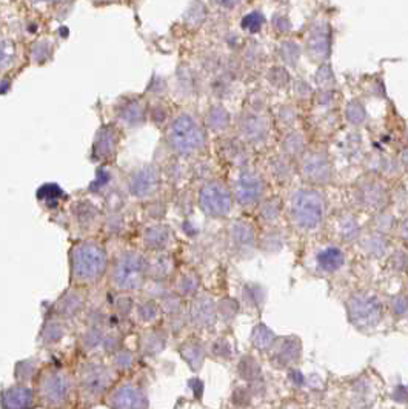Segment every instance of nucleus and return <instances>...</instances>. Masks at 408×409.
<instances>
[{
  "label": "nucleus",
  "mask_w": 408,
  "mask_h": 409,
  "mask_svg": "<svg viewBox=\"0 0 408 409\" xmlns=\"http://www.w3.org/2000/svg\"><path fill=\"white\" fill-rule=\"evenodd\" d=\"M118 146V133L113 127H104L96 136L94 154L99 160L111 157Z\"/></svg>",
  "instance_id": "obj_25"
},
{
  "label": "nucleus",
  "mask_w": 408,
  "mask_h": 409,
  "mask_svg": "<svg viewBox=\"0 0 408 409\" xmlns=\"http://www.w3.org/2000/svg\"><path fill=\"white\" fill-rule=\"evenodd\" d=\"M358 231H359L358 223L353 217L342 219V222H341V234H342V237L345 238V241H351V238L356 237Z\"/></svg>",
  "instance_id": "obj_45"
},
{
  "label": "nucleus",
  "mask_w": 408,
  "mask_h": 409,
  "mask_svg": "<svg viewBox=\"0 0 408 409\" xmlns=\"http://www.w3.org/2000/svg\"><path fill=\"white\" fill-rule=\"evenodd\" d=\"M316 80L321 85V87H330V83H333V74H331V69L328 66H323L319 69L318 77Z\"/></svg>",
  "instance_id": "obj_49"
},
{
  "label": "nucleus",
  "mask_w": 408,
  "mask_h": 409,
  "mask_svg": "<svg viewBox=\"0 0 408 409\" xmlns=\"http://www.w3.org/2000/svg\"><path fill=\"white\" fill-rule=\"evenodd\" d=\"M87 302H88L87 289L83 287L73 285V287H69L68 289L62 292L60 297L56 300V303L52 305V313L57 314L60 319H64L66 322L74 320L87 311Z\"/></svg>",
  "instance_id": "obj_10"
},
{
  "label": "nucleus",
  "mask_w": 408,
  "mask_h": 409,
  "mask_svg": "<svg viewBox=\"0 0 408 409\" xmlns=\"http://www.w3.org/2000/svg\"><path fill=\"white\" fill-rule=\"evenodd\" d=\"M365 248L374 254H381L385 248V243L381 241V237H370L365 245Z\"/></svg>",
  "instance_id": "obj_52"
},
{
  "label": "nucleus",
  "mask_w": 408,
  "mask_h": 409,
  "mask_svg": "<svg viewBox=\"0 0 408 409\" xmlns=\"http://www.w3.org/2000/svg\"><path fill=\"white\" fill-rule=\"evenodd\" d=\"M302 174L311 183H327L331 177V165L322 152H311L302 162Z\"/></svg>",
  "instance_id": "obj_18"
},
{
  "label": "nucleus",
  "mask_w": 408,
  "mask_h": 409,
  "mask_svg": "<svg viewBox=\"0 0 408 409\" xmlns=\"http://www.w3.org/2000/svg\"><path fill=\"white\" fill-rule=\"evenodd\" d=\"M230 123V115L222 106H214L206 114V125L213 131H223Z\"/></svg>",
  "instance_id": "obj_37"
},
{
  "label": "nucleus",
  "mask_w": 408,
  "mask_h": 409,
  "mask_svg": "<svg viewBox=\"0 0 408 409\" xmlns=\"http://www.w3.org/2000/svg\"><path fill=\"white\" fill-rule=\"evenodd\" d=\"M146 110L139 99H127L118 110V117L128 127H137L145 120Z\"/></svg>",
  "instance_id": "obj_24"
},
{
  "label": "nucleus",
  "mask_w": 408,
  "mask_h": 409,
  "mask_svg": "<svg viewBox=\"0 0 408 409\" xmlns=\"http://www.w3.org/2000/svg\"><path fill=\"white\" fill-rule=\"evenodd\" d=\"M36 406V392L28 383L17 382L0 392V409H34Z\"/></svg>",
  "instance_id": "obj_13"
},
{
  "label": "nucleus",
  "mask_w": 408,
  "mask_h": 409,
  "mask_svg": "<svg viewBox=\"0 0 408 409\" xmlns=\"http://www.w3.org/2000/svg\"><path fill=\"white\" fill-rule=\"evenodd\" d=\"M349 315L350 320L359 328L376 327L382 317L381 302L374 296L359 292L350 299Z\"/></svg>",
  "instance_id": "obj_9"
},
{
  "label": "nucleus",
  "mask_w": 408,
  "mask_h": 409,
  "mask_svg": "<svg viewBox=\"0 0 408 409\" xmlns=\"http://www.w3.org/2000/svg\"><path fill=\"white\" fill-rule=\"evenodd\" d=\"M393 311L398 315H404L408 313V299L407 297H395L391 302Z\"/></svg>",
  "instance_id": "obj_50"
},
{
  "label": "nucleus",
  "mask_w": 408,
  "mask_h": 409,
  "mask_svg": "<svg viewBox=\"0 0 408 409\" xmlns=\"http://www.w3.org/2000/svg\"><path fill=\"white\" fill-rule=\"evenodd\" d=\"M362 202L368 206H373L377 208L384 203V199H385V191L381 187L379 183H368L365 187H362Z\"/></svg>",
  "instance_id": "obj_35"
},
{
  "label": "nucleus",
  "mask_w": 408,
  "mask_h": 409,
  "mask_svg": "<svg viewBox=\"0 0 408 409\" xmlns=\"http://www.w3.org/2000/svg\"><path fill=\"white\" fill-rule=\"evenodd\" d=\"M325 213L323 197L314 189H299L291 199V217L302 229H314L321 225Z\"/></svg>",
  "instance_id": "obj_6"
},
{
  "label": "nucleus",
  "mask_w": 408,
  "mask_h": 409,
  "mask_svg": "<svg viewBox=\"0 0 408 409\" xmlns=\"http://www.w3.org/2000/svg\"><path fill=\"white\" fill-rule=\"evenodd\" d=\"M218 305L211 296L200 294L192 297L188 310V320L197 328H211L218 320Z\"/></svg>",
  "instance_id": "obj_14"
},
{
  "label": "nucleus",
  "mask_w": 408,
  "mask_h": 409,
  "mask_svg": "<svg viewBox=\"0 0 408 409\" xmlns=\"http://www.w3.org/2000/svg\"><path fill=\"white\" fill-rule=\"evenodd\" d=\"M137 360V354L127 348V346H122L119 351H115L113 356H110V365L118 374L129 373L131 369L134 368Z\"/></svg>",
  "instance_id": "obj_31"
},
{
  "label": "nucleus",
  "mask_w": 408,
  "mask_h": 409,
  "mask_svg": "<svg viewBox=\"0 0 408 409\" xmlns=\"http://www.w3.org/2000/svg\"><path fill=\"white\" fill-rule=\"evenodd\" d=\"M134 302L136 299L131 297V294H119L115 292L114 302L111 305L110 319H118L119 322H125L129 317H133L134 313Z\"/></svg>",
  "instance_id": "obj_29"
},
{
  "label": "nucleus",
  "mask_w": 408,
  "mask_h": 409,
  "mask_svg": "<svg viewBox=\"0 0 408 409\" xmlns=\"http://www.w3.org/2000/svg\"><path fill=\"white\" fill-rule=\"evenodd\" d=\"M34 2H43V3H52V2H59V0H34Z\"/></svg>",
  "instance_id": "obj_56"
},
{
  "label": "nucleus",
  "mask_w": 408,
  "mask_h": 409,
  "mask_svg": "<svg viewBox=\"0 0 408 409\" xmlns=\"http://www.w3.org/2000/svg\"><path fill=\"white\" fill-rule=\"evenodd\" d=\"M199 205L210 217H225L233 206V199L222 182H208L199 192Z\"/></svg>",
  "instance_id": "obj_8"
},
{
  "label": "nucleus",
  "mask_w": 408,
  "mask_h": 409,
  "mask_svg": "<svg viewBox=\"0 0 408 409\" xmlns=\"http://www.w3.org/2000/svg\"><path fill=\"white\" fill-rule=\"evenodd\" d=\"M168 329L165 327H145L137 337V354L146 359L157 357L167 348Z\"/></svg>",
  "instance_id": "obj_12"
},
{
  "label": "nucleus",
  "mask_w": 408,
  "mask_h": 409,
  "mask_svg": "<svg viewBox=\"0 0 408 409\" xmlns=\"http://www.w3.org/2000/svg\"><path fill=\"white\" fill-rule=\"evenodd\" d=\"M264 15H262L259 11H253L250 14H246L242 19V28L248 33H258V31L264 25Z\"/></svg>",
  "instance_id": "obj_42"
},
{
  "label": "nucleus",
  "mask_w": 408,
  "mask_h": 409,
  "mask_svg": "<svg viewBox=\"0 0 408 409\" xmlns=\"http://www.w3.org/2000/svg\"><path fill=\"white\" fill-rule=\"evenodd\" d=\"M123 346V334L119 329H108L104 343H102V350L106 354V356H113L115 351H119Z\"/></svg>",
  "instance_id": "obj_38"
},
{
  "label": "nucleus",
  "mask_w": 408,
  "mask_h": 409,
  "mask_svg": "<svg viewBox=\"0 0 408 409\" xmlns=\"http://www.w3.org/2000/svg\"><path fill=\"white\" fill-rule=\"evenodd\" d=\"M346 119L353 125H359L365 120V110L359 102H351L346 106Z\"/></svg>",
  "instance_id": "obj_43"
},
{
  "label": "nucleus",
  "mask_w": 408,
  "mask_h": 409,
  "mask_svg": "<svg viewBox=\"0 0 408 409\" xmlns=\"http://www.w3.org/2000/svg\"><path fill=\"white\" fill-rule=\"evenodd\" d=\"M269 79H272V82L276 83L277 87H283V85L288 82V74L285 73L283 69H281V68H274L272 71V77H269Z\"/></svg>",
  "instance_id": "obj_51"
},
{
  "label": "nucleus",
  "mask_w": 408,
  "mask_h": 409,
  "mask_svg": "<svg viewBox=\"0 0 408 409\" xmlns=\"http://www.w3.org/2000/svg\"><path fill=\"white\" fill-rule=\"evenodd\" d=\"M110 257L104 243L92 238L77 242L69 251V277L77 287H94L108 274Z\"/></svg>",
  "instance_id": "obj_1"
},
{
  "label": "nucleus",
  "mask_w": 408,
  "mask_h": 409,
  "mask_svg": "<svg viewBox=\"0 0 408 409\" xmlns=\"http://www.w3.org/2000/svg\"><path fill=\"white\" fill-rule=\"evenodd\" d=\"M241 133L250 142H260L267 136V122L256 114H246L241 122Z\"/></svg>",
  "instance_id": "obj_26"
},
{
  "label": "nucleus",
  "mask_w": 408,
  "mask_h": 409,
  "mask_svg": "<svg viewBox=\"0 0 408 409\" xmlns=\"http://www.w3.org/2000/svg\"><path fill=\"white\" fill-rule=\"evenodd\" d=\"M118 373L110 364L102 360H85L77 368L76 391L83 405H96L105 400L106 394L115 385Z\"/></svg>",
  "instance_id": "obj_4"
},
{
  "label": "nucleus",
  "mask_w": 408,
  "mask_h": 409,
  "mask_svg": "<svg viewBox=\"0 0 408 409\" xmlns=\"http://www.w3.org/2000/svg\"><path fill=\"white\" fill-rule=\"evenodd\" d=\"M15 59V45L8 38H0V71L10 68Z\"/></svg>",
  "instance_id": "obj_39"
},
{
  "label": "nucleus",
  "mask_w": 408,
  "mask_h": 409,
  "mask_svg": "<svg viewBox=\"0 0 408 409\" xmlns=\"http://www.w3.org/2000/svg\"><path fill=\"white\" fill-rule=\"evenodd\" d=\"M74 217H76L77 225H79L82 229H90L96 225V222L99 219V211L91 202L83 200V202L76 203Z\"/></svg>",
  "instance_id": "obj_32"
},
{
  "label": "nucleus",
  "mask_w": 408,
  "mask_h": 409,
  "mask_svg": "<svg viewBox=\"0 0 408 409\" xmlns=\"http://www.w3.org/2000/svg\"><path fill=\"white\" fill-rule=\"evenodd\" d=\"M276 357L277 360H281L283 365L295 364V361H297V359L300 357V342L295 337L285 338V340H282V343L279 345V348H277Z\"/></svg>",
  "instance_id": "obj_33"
},
{
  "label": "nucleus",
  "mask_w": 408,
  "mask_h": 409,
  "mask_svg": "<svg viewBox=\"0 0 408 409\" xmlns=\"http://www.w3.org/2000/svg\"><path fill=\"white\" fill-rule=\"evenodd\" d=\"M211 351L216 357L219 359H228L231 356V350H230V345L227 340H223V338H220V340H216L211 346Z\"/></svg>",
  "instance_id": "obj_46"
},
{
  "label": "nucleus",
  "mask_w": 408,
  "mask_h": 409,
  "mask_svg": "<svg viewBox=\"0 0 408 409\" xmlns=\"http://www.w3.org/2000/svg\"><path fill=\"white\" fill-rule=\"evenodd\" d=\"M146 279L167 283L174 274V259L168 251L146 254Z\"/></svg>",
  "instance_id": "obj_15"
},
{
  "label": "nucleus",
  "mask_w": 408,
  "mask_h": 409,
  "mask_svg": "<svg viewBox=\"0 0 408 409\" xmlns=\"http://www.w3.org/2000/svg\"><path fill=\"white\" fill-rule=\"evenodd\" d=\"M318 265L322 269V271H327V273H335L337 271L339 268L344 265L345 257L342 251L339 248H335V246H330V248L322 250L318 254Z\"/></svg>",
  "instance_id": "obj_30"
},
{
  "label": "nucleus",
  "mask_w": 408,
  "mask_h": 409,
  "mask_svg": "<svg viewBox=\"0 0 408 409\" xmlns=\"http://www.w3.org/2000/svg\"><path fill=\"white\" fill-rule=\"evenodd\" d=\"M331 48V31L327 22H319L311 28L307 38L308 54L314 60H325Z\"/></svg>",
  "instance_id": "obj_17"
},
{
  "label": "nucleus",
  "mask_w": 408,
  "mask_h": 409,
  "mask_svg": "<svg viewBox=\"0 0 408 409\" xmlns=\"http://www.w3.org/2000/svg\"><path fill=\"white\" fill-rule=\"evenodd\" d=\"M106 229H108V233H111V234L120 233V231L123 229V220L118 217V215H115V217H111L106 222Z\"/></svg>",
  "instance_id": "obj_53"
},
{
  "label": "nucleus",
  "mask_w": 408,
  "mask_h": 409,
  "mask_svg": "<svg viewBox=\"0 0 408 409\" xmlns=\"http://www.w3.org/2000/svg\"><path fill=\"white\" fill-rule=\"evenodd\" d=\"M200 288V279L195 271H182L174 280V292L182 299H192L197 296Z\"/></svg>",
  "instance_id": "obj_27"
},
{
  "label": "nucleus",
  "mask_w": 408,
  "mask_h": 409,
  "mask_svg": "<svg viewBox=\"0 0 408 409\" xmlns=\"http://www.w3.org/2000/svg\"><path fill=\"white\" fill-rule=\"evenodd\" d=\"M287 409H297V408H287Z\"/></svg>",
  "instance_id": "obj_57"
},
{
  "label": "nucleus",
  "mask_w": 408,
  "mask_h": 409,
  "mask_svg": "<svg viewBox=\"0 0 408 409\" xmlns=\"http://www.w3.org/2000/svg\"><path fill=\"white\" fill-rule=\"evenodd\" d=\"M76 391V377L62 366L38 369L34 379L37 406L45 409H65Z\"/></svg>",
  "instance_id": "obj_3"
},
{
  "label": "nucleus",
  "mask_w": 408,
  "mask_h": 409,
  "mask_svg": "<svg viewBox=\"0 0 408 409\" xmlns=\"http://www.w3.org/2000/svg\"><path fill=\"white\" fill-rule=\"evenodd\" d=\"M264 191V182L253 173H244L234 182V197L241 205L256 203Z\"/></svg>",
  "instance_id": "obj_16"
},
{
  "label": "nucleus",
  "mask_w": 408,
  "mask_h": 409,
  "mask_svg": "<svg viewBox=\"0 0 408 409\" xmlns=\"http://www.w3.org/2000/svg\"><path fill=\"white\" fill-rule=\"evenodd\" d=\"M37 373H38L37 359L20 360L14 366V377L19 383H28L29 385V382H34Z\"/></svg>",
  "instance_id": "obj_34"
},
{
  "label": "nucleus",
  "mask_w": 408,
  "mask_h": 409,
  "mask_svg": "<svg viewBox=\"0 0 408 409\" xmlns=\"http://www.w3.org/2000/svg\"><path fill=\"white\" fill-rule=\"evenodd\" d=\"M108 409H148L150 399L145 387L134 380L115 383L105 397Z\"/></svg>",
  "instance_id": "obj_7"
},
{
  "label": "nucleus",
  "mask_w": 408,
  "mask_h": 409,
  "mask_svg": "<svg viewBox=\"0 0 408 409\" xmlns=\"http://www.w3.org/2000/svg\"><path fill=\"white\" fill-rule=\"evenodd\" d=\"M299 48L295 42H285L281 48V54H282V59L287 62L290 65H295L296 60L299 57Z\"/></svg>",
  "instance_id": "obj_44"
},
{
  "label": "nucleus",
  "mask_w": 408,
  "mask_h": 409,
  "mask_svg": "<svg viewBox=\"0 0 408 409\" xmlns=\"http://www.w3.org/2000/svg\"><path fill=\"white\" fill-rule=\"evenodd\" d=\"M108 328L102 325H85L83 331L79 334V348L85 354H91L102 348L104 338Z\"/></svg>",
  "instance_id": "obj_23"
},
{
  "label": "nucleus",
  "mask_w": 408,
  "mask_h": 409,
  "mask_svg": "<svg viewBox=\"0 0 408 409\" xmlns=\"http://www.w3.org/2000/svg\"><path fill=\"white\" fill-rule=\"evenodd\" d=\"M66 320L60 319L57 314L51 311V314L43 322L41 334H38V342H41L43 348H52V346L64 340V337L66 336Z\"/></svg>",
  "instance_id": "obj_20"
},
{
  "label": "nucleus",
  "mask_w": 408,
  "mask_h": 409,
  "mask_svg": "<svg viewBox=\"0 0 408 409\" xmlns=\"http://www.w3.org/2000/svg\"><path fill=\"white\" fill-rule=\"evenodd\" d=\"M260 214L264 215V217L267 220H274L277 215H279V202H274V200H269V202H267L264 205V208H262Z\"/></svg>",
  "instance_id": "obj_47"
},
{
  "label": "nucleus",
  "mask_w": 408,
  "mask_h": 409,
  "mask_svg": "<svg viewBox=\"0 0 408 409\" xmlns=\"http://www.w3.org/2000/svg\"><path fill=\"white\" fill-rule=\"evenodd\" d=\"M233 303H234L233 300H223V302H220L218 305V314L222 315L223 319H231V317H233V315L236 314V310H237L236 305L233 308H230Z\"/></svg>",
  "instance_id": "obj_48"
},
{
  "label": "nucleus",
  "mask_w": 408,
  "mask_h": 409,
  "mask_svg": "<svg viewBox=\"0 0 408 409\" xmlns=\"http://www.w3.org/2000/svg\"><path fill=\"white\" fill-rule=\"evenodd\" d=\"M167 137L169 146L181 156H191L205 145L204 129L188 114H181L173 120Z\"/></svg>",
  "instance_id": "obj_5"
},
{
  "label": "nucleus",
  "mask_w": 408,
  "mask_h": 409,
  "mask_svg": "<svg viewBox=\"0 0 408 409\" xmlns=\"http://www.w3.org/2000/svg\"><path fill=\"white\" fill-rule=\"evenodd\" d=\"M237 369H239V374H241V377H244L245 380H254L260 375V368L258 365V361L253 357H244L241 360V364H239Z\"/></svg>",
  "instance_id": "obj_40"
},
{
  "label": "nucleus",
  "mask_w": 408,
  "mask_h": 409,
  "mask_svg": "<svg viewBox=\"0 0 408 409\" xmlns=\"http://www.w3.org/2000/svg\"><path fill=\"white\" fill-rule=\"evenodd\" d=\"M162 315H164V313H162L159 300L148 297V296H142L136 299L133 317L137 320V323H141V325L143 327L156 325Z\"/></svg>",
  "instance_id": "obj_21"
},
{
  "label": "nucleus",
  "mask_w": 408,
  "mask_h": 409,
  "mask_svg": "<svg viewBox=\"0 0 408 409\" xmlns=\"http://www.w3.org/2000/svg\"><path fill=\"white\" fill-rule=\"evenodd\" d=\"M214 2L218 5H220V6H223V8H234L239 3H242L244 0H214Z\"/></svg>",
  "instance_id": "obj_54"
},
{
  "label": "nucleus",
  "mask_w": 408,
  "mask_h": 409,
  "mask_svg": "<svg viewBox=\"0 0 408 409\" xmlns=\"http://www.w3.org/2000/svg\"><path fill=\"white\" fill-rule=\"evenodd\" d=\"M230 237L237 250H248L254 245V229L246 222H234L230 229Z\"/></svg>",
  "instance_id": "obj_28"
},
{
  "label": "nucleus",
  "mask_w": 408,
  "mask_h": 409,
  "mask_svg": "<svg viewBox=\"0 0 408 409\" xmlns=\"http://www.w3.org/2000/svg\"><path fill=\"white\" fill-rule=\"evenodd\" d=\"M146 254L136 248L120 250L110 260L106 280L110 288L119 294H133L142 291L146 283Z\"/></svg>",
  "instance_id": "obj_2"
},
{
  "label": "nucleus",
  "mask_w": 408,
  "mask_h": 409,
  "mask_svg": "<svg viewBox=\"0 0 408 409\" xmlns=\"http://www.w3.org/2000/svg\"><path fill=\"white\" fill-rule=\"evenodd\" d=\"M142 242L148 252L168 251L173 242V231L164 223H153L146 227L142 233Z\"/></svg>",
  "instance_id": "obj_19"
},
{
  "label": "nucleus",
  "mask_w": 408,
  "mask_h": 409,
  "mask_svg": "<svg viewBox=\"0 0 408 409\" xmlns=\"http://www.w3.org/2000/svg\"><path fill=\"white\" fill-rule=\"evenodd\" d=\"M291 379H295V382H296L297 385H299V383H302V380H304V379H302V375H300L297 371H293V373H291Z\"/></svg>",
  "instance_id": "obj_55"
},
{
  "label": "nucleus",
  "mask_w": 408,
  "mask_h": 409,
  "mask_svg": "<svg viewBox=\"0 0 408 409\" xmlns=\"http://www.w3.org/2000/svg\"><path fill=\"white\" fill-rule=\"evenodd\" d=\"M282 150L287 152L288 156H296V154L304 150V138L296 133L287 136L282 142Z\"/></svg>",
  "instance_id": "obj_41"
},
{
  "label": "nucleus",
  "mask_w": 408,
  "mask_h": 409,
  "mask_svg": "<svg viewBox=\"0 0 408 409\" xmlns=\"http://www.w3.org/2000/svg\"><path fill=\"white\" fill-rule=\"evenodd\" d=\"M251 342L258 350H268V348H272L274 343V333L268 327L262 325L260 323V325H258L253 329Z\"/></svg>",
  "instance_id": "obj_36"
},
{
  "label": "nucleus",
  "mask_w": 408,
  "mask_h": 409,
  "mask_svg": "<svg viewBox=\"0 0 408 409\" xmlns=\"http://www.w3.org/2000/svg\"><path fill=\"white\" fill-rule=\"evenodd\" d=\"M160 187V174L157 168L151 165H145L142 168H137L128 177V191L129 194L139 199L145 200L153 197L159 191Z\"/></svg>",
  "instance_id": "obj_11"
},
{
  "label": "nucleus",
  "mask_w": 408,
  "mask_h": 409,
  "mask_svg": "<svg viewBox=\"0 0 408 409\" xmlns=\"http://www.w3.org/2000/svg\"><path fill=\"white\" fill-rule=\"evenodd\" d=\"M179 354L192 371H199L205 361L206 350L205 345L197 338H188L179 346Z\"/></svg>",
  "instance_id": "obj_22"
}]
</instances>
